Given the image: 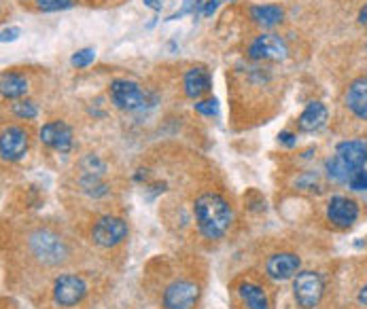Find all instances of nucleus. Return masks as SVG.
<instances>
[{
    "label": "nucleus",
    "mask_w": 367,
    "mask_h": 309,
    "mask_svg": "<svg viewBox=\"0 0 367 309\" xmlns=\"http://www.w3.org/2000/svg\"><path fill=\"white\" fill-rule=\"evenodd\" d=\"M327 218L334 227L338 229H349L357 223L359 218V206L357 202L349 199V197H342V195H336L329 199L327 204Z\"/></svg>",
    "instance_id": "9b49d317"
},
{
    "label": "nucleus",
    "mask_w": 367,
    "mask_h": 309,
    "mask_svg": "<svg viewBox=\"0 0 367 309\" xmlns=\"http://www.w3.org/2000/svg\"><path fill=\"white\" fill-rule=\"evenodd\" d=\"M0 89H2V95L9 98V100H17L21 95H26L28 91V81L26 76L17 74V72H4L2 78H0Z\"/></svg>",
    "instance_id": "6ab92c4d"
},
{
    "label": "nucleus",
    "mask_w": 367,
    "mask_h": 309,
    "mask_svg": "<svg viewBox=\"0 0 367 309\" xmlns=\"http://www.w3.org/2000/svg\"><path fill=\"white\" fill-rule=\"evenodd\" d=\"M183 85H185L187 98H191V100H198V98H202L204 93H208L213 89V81H210V74L206 72V68L187 70Z\"/></svg>",
    "instance_id": "2eb2a0df"
},
{
    "label": "nucleus",
    "mask_w": 367,
    "mask_h": 309,
    "mask_svg": "<svg viewBox=\"0 0 367 309\" xmlns=\"http://www.w3.org/2000/svg\"><path fill=\"white\" fill-rule=\"evenodd\" d=\"M359 303L367 308V284L361 288V291H359Z\"/></svg>",
    "instance_id": "2f4dec72"
},
{
    "label": "nucleus",
    "mask_w": 367,
    "mask_h": 309,
    "mask_svg": "<svg viewBox=\"0 0 367 309\" xmlns=\"http://www.w3.org/2000/svg\"><path fill=\"white\" fill-rule=\"evenodd\" d=\"M87 282L77 274H64L53 282V301L60 308H74L87 295Z\"/></svg>",
    "instance_id": "39448f33"
},
{
    "label": "nucleus",
    "mask_w": 367,
    "mask_h": 309,
    "mask_svg": "<svg viewBox=\"0 0 367 309\" xmlns=\"http://www.w3.org/2000/svg\"><path fill=\"white\" fill-rule=\"evenodd\" d=\"M36 4L43 11H62V8H70L72 0H36Z\"/></svg>",
    "instance_id": "a878e982"
},
{
    "label": "nucleus",
    "mask_w": 367,
    "mask_h": 309,
    "mask_svg": "<svg viewBox=\"0 0 367 309\" xmlns=\"http://www.w3.org/2000/svg\"><path fill=\"white\" fill-rule=\"evenodd\" d=\"M28 132L23 127H17V125H11L2 132V138H0V157L2 161H19L23 159V155L28 153Z\"/></svg>",
    "instance_id": "1a4fd4ad"
},
{
    "label": "nucleus",
    "mask_w": 367,
    "mask_h": 309,
    "mask_svg": "<svg viewBox=\"0 0 367 309\" xmlns=\"http://www.w3.org/2000/svg\"><path fill=\"white\" fill-rule=\"evenodd\" d=\"M325 172H327L329 180H334V182H340V185H342V182H349L357 170H355L351 163H346V161L336 153L334 157H329V159L325 161Z\"/></svg>",
    "instance_id": "aec40b11"
},
{
    "label": "nucleus",
    "mask_w": 367,
    "mask_h": 309,
    "mask_svg": "<svg viewBox=\"0 0 367 309\" xmlns=\"http://www.w3.org/2000/svg\"><path fill=\"white\" fill-rule=\"evenodd\" d=\"M40 142L57 153H68L72 148V129L64 121H51L40 127Z\"/></svg>",
    "instance_id": "f8f14e48"
},
{
    "label": "nucleus",
    "mask_w": 367,
    "mask_h": 309,
    "mask_svg": "<svg viewBox=\"0 0 367 309\" xmlns=\"http://www.w3.org/2000/svg\"><path fill=\"white\" fill-rule=\"evenodd\" d=\"M281 142L285 144V146H295V136L291 134V132H281Z\"/></svg>",
    "instance_id": "c85d7f7f"
},
{
    "label": "nucleus",
    "mask_w": 367,
    "mask_h": 309,
    "mask_svg": "<svg viewBox=\"0 0 367 309\" xmlns=\"http://www.w3.org/2000/svg\"><path fill=\"white\" fill-rule=\"evenodd\" d=\"M108 95L113 104L121 110H140L147 104V93L142 91V87L128 78H115L111 83Z\"/></svg>",
    "instance_id": "423d86ee"
},
{
    "label": "nucleus",
    "mask_w": 367,
    "mask_h": 309,
    "mask_svg": "<svg viewBox=\"0 0 367 309\" xmlns=\"http://www.w3.org/2000/svg\"><path fill=\"white\" fill-rule=\"evenodd\" d=\"M196 110H198L200 115H204V117H217V115H219V102H217L215 98L202 100V102L196 104Z\"/></svg>",
    "instance_id": "393cba45"
},
{
    "label": "nucleus",
    "mask_w": 367,
    "mask_h": 309,
    "mask_svg": "<svg viewBox=\"0 0 367 309\" xmlns=\"http://www.w3.org/2000/svg\"><path fill=\"white\" fill-rule=\"evenodd\" d=\"M346 106L355 117L367 119V76H359L349 85Z\"/></svg>",
    "instance_id": "4468645a"
},
{
    "label": "nucleus",
    "mask_w": 367,
    "mask_h": 309,
    "mask_svg": "<svg viewBox=\"0 0 367 309\" xmlns=\"http://www.w3.org/2000/svg\"><path fill=\"white\" fill-rule=\"evenodd\" d=\"M287 42L276 34H261L257 36L249 47L251 59H270V62H283L287 59Z\"/></svg>",
    "instance_id": "6e6552de"
},
{
    "label": "nucleus",
    "mask_w": 367,
    "mask_h": 309,
    "mask_svg": "<svg viewBox=\"0 0 367 309\" xmlns=\"http://www.w3.org/2000/svg\"><path fill=\"white\" fill-rule=\"evenodd\" d=\"M96 59V51L94 49H81V51H77L74 55H72V59H70V64L72 66H77V68H87L91 62Z\"/></svg>",
    "instance_id": "b1692460"
},
{
    "label": "nucleus",
    "mask_w": 367,
    "mask_h": 309,
    "mask_svg": "<svg viewBox=\"0 0 367 309\" xmlns=\"http://www.w3.org/2000/svg\"><path fill=\"white\" fill-rule=\"evenodd\" d=\"M325 293V282L317 272H300L293 278V297L302 309L319 308Z\"/></svg>",
    "instance_id": "7ed1b4c3"
},
{
    "label": "nucleus",
    "mask_w": 367,
    "mask_h": 309,
    "mask_svg": "<svg viewBox=\"0 0 367 309\" xmlns=\"http://www.w3.org/2000/svg\"><path fill=\"white\" fill-rule=\"evenodd\" d=\"M28 248L32 257L47 265V267H57L64 265L70 257L68 244L51 229H36L28 235Z\"/></svg>",
    "instance_id": "f03ea898"
},
{
    "label": "nucleus",
    "mask_w": 367,
    "mask_h": 309,
    "mask_svg": "<svg viewBox=\"0 0 367 309\" xmlns=\"http://www.w3.org/2000/svg\"><path fill=\"white\" fill-rule=\"evenodd\" d=\"M359 21H361L363 25H367V4L361 8V11H359Z\"/></svg>",
    "instance_id": "473e14b6"
},
{
    "label": "nucleus",
    "mask_w": 367,
    "mask_h": 309,
    "mask_svg": "<svg viewBox=\"0 0 367 309\" xmlns=\"http://www.w3.org/2000/svg\"><path fill=\"white\" fill-rule=\"evenodd\" d=\"M300 257L293 252H276L266 261V276L274 282H287L300 274Z\"/></svg>",
    "instance_id": "9d476101"
},
{
    "label": "nucleus",
    "mask_w": 367,
    "mask_h": 309,
    "mask_svg": "<svg viewBox=\"0 0 367 309\" xmlns=\"http://www.w3.org/2000/svg\"><path fill=\"white\" fill-rule=\"evenodd\" d=\"M238 297L247 309H270L268 293L255 282H242L238 286Z\"/></svg>",
    "instance_id": "dca6fc26"
},
{
    "label": "nucleus",
    "mask_w": 367,
    "mask_h": 309,
    "mask_svg": "<svg viewBox=\"0 0 367 309\" xmlns=\"http://www.w3.org/2000/svg\"><path fill=\"white\" fill-rule=\"evenodd\" d=\"M81 189L83 193H87L89 197H102L108 193V187L100 180V176H85L81 178Z\"/></svg>",
    "instance_id": "412c9836"
},
{
    "label": "nucleus",
    "mask_w": 367,
    "mask_h": 309,
    "mask_svg": "<svg viewBox=\"0 0 367 309\" xmlns=\"http://www.w3.org/2000/svg\"><path fill=\"white\" fill-rule=\"evenodd\" d=\"M327 117H329V112L323 102H310L306 106V110L300 115L298 127H300V132H306V134L319 132L327 123Z\"/></svg>",
    "instance_id": "ddd939ff"
},
{
    "label": "nucleus",
    "mask_w": 367,
    "mask_h": 309,
    "mask_svg": "<svg viewBox=\"0 0 367 309\" xmlns=\"http://www.w3.org/2000/svg\"><path fill=\"white\" fill-rule=\"evenodd\" d=\"M81 168H83V174H85V176H102L104 170H106V165H104L96 155H87V157L83 159Z\"/></svg>",
    "instance_id": "5701e85b"
},
{
    "label": "nucleus",
    "mask_w": 367,
    "mask_h": 309,
    "mask_svg": "<svg viewBox=\"0 0 367 309\" xmlns=\"http://www.w3.org/2000/svg\"><path fill=\"white\" fill-rule=\"evenodd\" d=\"M142 2H145V6H149V8L155 11V13L164 8V0H142Z\"/></svg>",
    "instance_id": "7c9ffc66"
},
{
    "label": "nucleus",
    "mask_w": 367,
    "mask_h": 309,
    "mask_svg": "<svg viewBox=\"0 0 367 309\" xmlns=\"http://www.w3.org/2000/svg\"><path fill=\"white\" fill-rule=\"evenodd\" d=\"M13 115L15 117H19V119H34L36 115H38V108H36V104L34 102H30V100H21V102H15L13 104Z\"/></svg>",
    "instance_id": "4be33fe9"
},
{
    "label": "nucleus",
    "mask_w": 367,
    "mask_h": 309,
    "mask_svg": "<svg viewBox=\"0 0 367 309\" xmlns=\"http://www.w3.org/2000/svg\"><path fill=\"white\" fill-rule=\"evenodd\" d=\"M128 223L119 216H100L91 227V240L100 248H115L128 240Z\"/></svg>",
    "instance_id": "20e7f679"
},
{
    "label": "nucleus",
    "mask_w": 367,
    "mask_h": 309,
    "mask_svg": "<svg viewBox=\"0 0 367 309\" xmlns=\"http://www.w3.org/2000/svg\"><path fill=\"white\" fill-rule=\"evenodd\" d=\"M200 301V286L191 280H174L166 286L162 305L164 309H196Z\"/></svg>",
    "instance_id": "0eeeda50"
},
{
    "label": "nucleus",
    "mask_w": 367,
    "mask_h": 309,
    "mask_svg": "<svg viewBox=\"0 0 367 309\" xmlns=\"http://www.w3.org/2000/svg\"><path fill=\"white\" fill-rule=\"evenodd\" d=\"M251 17L257 25L261 28H272L276 23L283 21L285 17V11L276 4H259V6H253L251 8Z\"/></svg>",
    "instance_id": "a211bd4d"
},
{
    "label": "nucleus",
    "mask_w": 367,
    "mask_h": 309,
    "mask_svg": "<svg viewBox=\"0 0 367 309\" xmlns=\"http://www.w3.org/2000/svg\"><path fill=\"white\" fill-rule=\"evenodd\" d=\"M19 34H21L19 28H4L2 30V42H13Z\"/></svg>",
    "instance_id": "cd10ccee"
},
{
    "label": "nucleus",
    "mask_w": 367,
    "mask_h": 309,
    "mask_svg": "<svg viewBox=\"0 0 367 309\" xmlns=\"http://www.w3.org/2000/svg\"><path fill=\"white\" fill-rule=\"evenodd\" d=\"M346 163H351L355 170H361V165L367 161V144L361 140H346L338 144L336 151Z\"/></svg>",
    "instance_id": "f3484780"
},
{
    "label": "nucleus",
    "mask_w": 367,
    "mask_h": 309,
    "mask_svg": "<svg viewBox=\"0 0 367 309\" xmlns=\"http://www.w3.org/2000/svg\"><path fill=\"white\" fill-rule=\"evenodd\" d=\"M221 2H223V0H208V2H206V6H204V15H206V17H210V15L217 11V6H219Z\"/></svg>",
    "instance_id": "c756f323"
},
{
    "label": "nucleus",
    "mask_w": 367,
    "mask_h": 309,
    "mask_svg": "<svg viewBox=\"0 0 367 309\" xmlns=\"http://www.w3.org/2000/svg\"><path fill=\"white\" fill-rule=\"evenodd\" d=\"M349 187L353 191H367V170H357L349 180Z\"/></svg>",
    "instance_id": "bb28decb"
},
{
    "label": "nucleus",
    "mask_w": 367,
    "mask_h": 309,
    "mask_svg": "<svg viewBox=\"0 0 367 309\" xmlns=\"http://www.w3.org/2000/svg\"><path fill=\"white\" fill-rule=\"evenodd\" d=\"M193 214L206 240H221L234 223V210L219 193H202L193 204Z\"/></svg>",
    "instance_id": "f257e3e1"
}]
</instances>
